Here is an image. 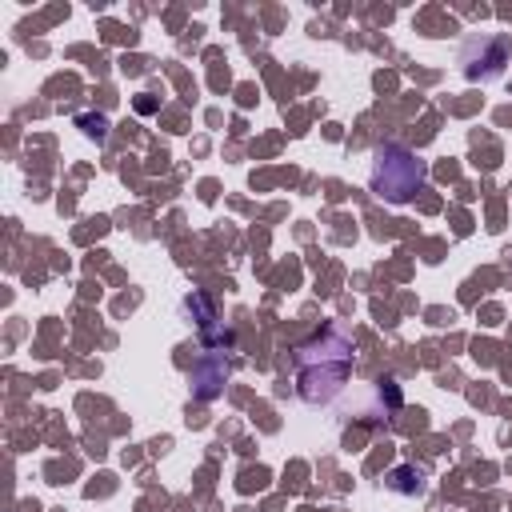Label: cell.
Segmentation results:
<instances>
[{"mask_svg": "<svg viewBox=\"0 0 512 512\" xmlns=\"http://www.w3.org/2000/svg\"><path fill=\"white\" fill-rule=\"evenodd\" d=\"M348 376H352V340L340 328L324 324L320 332H312L292 348V384L304 404L312 408L332 404L348 388Z\"/></svg>", "mask_w": 512, "mask_h": 512, "instance_id": "6da1fadb", "label": "cell"}, {"mask_svg": "<svg viewBox=\"0 0 512 512\" xmlns=\"http://www.w3.org/2000/svg\"><path fill=\"white\" fill-rule=\"evenodd\" d=\"M424 180H428V164H424L412 148H404V144H396V140L376 144V152H372V172H368V188H372L384 204H408V200L424 188Z\"/></svg>", "mask_w": 512, "mask_h": 512, "instance_id": "7a4b0ae2", "label": "cell"}, {"mask_svg": "<svg viewBox=\"0 0 512 512\" xmlns=\"http://www.w3.org/2000/svg\"><path fill=\"white\" fill-rule=\"evenodd\" d=\"M460 64L468 80H496L508 64V44L500 36H472L460 48Z\"/></svg>", "mask_w": 512, "mask_h": 512, "instance_id": "3957f363", "label": "cell"}, {"mask_svg": "<svg viewBox=\"0 0 512 512\" xmlns=\"http://www.w3.org/2000/svg\"><path fill=\"white\" fill-rule=\"evenodd\" d=\"M184 312L196 320V328H200V336H204V344H208L212 352L232 348V328L220 320V308H216L212 296H204V292H188V296H184Z\"/></svg>", "mask_w": 512, "mask_h": 512, "instance_id": "277c9868", "label": "cell"}, {"mask_svg": "<svg viewBox=\"0 0 512 512\" xmlns=\"http://www.w3.org/2000/svg\"><path fill=\"white\" fill-rule=\"evenodd\" d=\"M192 396L196 400H216L220 396V388H224V380H228V364H224V356L220 352H208L196 368H192Z\"/></svg>", "mask_w": 512, "mask_h": 512, "instance_id": "5b68a950", "label": "cell"}, {"mask_svg": "<svg viewBox=\"0 0 512 512\" xmlns=\"http://www.w3.org/2000/svg\"><path fill=\"white\" fill-rule=\"evenodd\" d=\"M384 488L396 492V496H420L428 488V476L416 464H396V468L384 472Z\"/></svg>", "mask_w": 512, "mask_h": 512, "instance_id": "8992f818", "label": "cell"}, {"mask_svg": "<svg viewBox=\"0 0 512 512\" xmlns=\"http://www.w3.org/2000/svg\"><path fill=\"white\" fill-rule=\"evenodd\" d=\"M76 124H80V128H84V136H88V140H96V144H100V140L108 136V120H104V116L80 112V116H76Z\"/></svg>", "mask_w": 512, "mask_h": 512, "instance_id": "52a82bcc", "label": "cell"}]
</instances>
